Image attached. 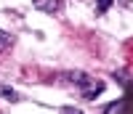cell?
<instances>
[{
    "label": "cell",
    "mask_w": 133,
    "mask_h": 114,
    "mask_svg": "<svg viewBox=\"0 0 133 114\" xmlns=\"http://www.w3.org/2000/svg\"><path fill=\"white\" fill-rule=\"evenodd\" d=\"M8 48H11V35H5L0 29V51H8Z\"/></svg>",
    "instance_id": "obj_4"
},
{
    "label": "cell",
    "mask_w": 133,
    "mask_h": 114,
    "mask_svg": "<svg viewBox=\"0 0 133 114\" xmlns=\"http://www.w3.org/2000/svg\"><path fill=\"white\" fill-rule=\"evenodd\" d=\"M120 109H125V101H117V104H109V106H107L109 114H112V111H120Z\"/></svg>",
    "instance_id": "obj_7"
},
{
    "label": "cell",
    "mask_w": 133,
    "mask_h": 114,
    "mask_svg": "<svg viewBox=\"0 0 133 114\" xmlns=\"http://www.w3.org/2000/svg\"><path fill=\"white\" fill-rule=\"evenodd\" d=\"M101 93H104V82H91V85L83 90V96H85L88 101H91V98H96V96H101Z\"/></svg>",
    "instance_id": "obj_3"
},
{
    "label": "cell",
    "mask_w": 133,
    "mask_h": 114,
    "mask_svg": "<svg viewBox=\"0 0 133 114\" xmlns=\"http://www.w3.org/2000/svg\"><path fill=\"white\" fill-rule=\"evenodd\" d=\"M32 5H35L37 11H43V13H59L64 0H32Z\"/></svg>",
    "instance_id": "obj_1"
},
{
    "label": "cell",
    "mask_w": 133,
    "mask_h": 114,
    "mask_svg": "<svg viewBox=\"0 0 133 114\" xmlns=\"http://www.w3.org/2000/svg\"><path fill=\"white\" fill-rule=\"evenodd\" d=\"M112 3H115V0H96V5H98V13L109 11V8H112Z\"/></svg>",
    "instance_id": "obj_6"
},
{
    "label": "cell",
    "mask_w": 133,
    "mask_h": 114,
    "mask_svg": "<svg viewBox=\"0 0 133 114\" xmlns=\"http://www.w3.org/2000/svg\"><path fill=\"white\" fill-rule=\"evenodd\" d=\"M64 80H66V82H69V85H77V88H80V90H85L88 85L93 82V80L88 77L85 72H69V74H64Z\"/></svg>",
    "instance_id": "obj_2"
},
{
    "label": "cell",
    "mask_w": 133,
    "mask_h": 114,
    "mask_svg": "<svg viewBox=\"0 0 133 114\" xmlns=\"http://www.w3.org/2000/svg\"><path fill=\"white\" fill-rule=\"evenodd\" d=\"M0 93H3V98H5V101H19L16 90H11V88H3V90H0Z\"/></svg>",
    "instance_id": "obj_5"
}]
</instances>
